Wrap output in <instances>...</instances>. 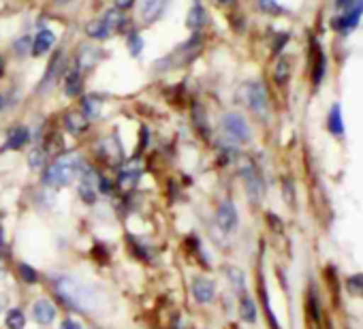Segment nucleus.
<instances>
[{"label": "nucleus", "instance_id": "15", "mask_svg": "<svg viewBox=\"0 0 363 329\" xmlns=\"http://www.w3.org/2000/svg\"><path fill=\"white\" fill-rule=\"evenodd\" d=\"M101 60V50H96L94 45H84L77 54V67L82 71H90L96 67V62Z\"/></svg>", "mask_w": 363, "mask_h": 329}, {"label": "nucleus", "instance_id": "21", "mask_svg": "<svg viewBox=\"0 0 363 329\" xmlns=\"http://www.w3.org/2000/svg\"><path fill=\"white\" fill-rule=\"evenodd\" d=\"M225 274H227V278L231 280V286L235 289V293L242 297V295H246V276H244V272L240 269V267H235V265H227L225 267Z\"/></svg>", "mask_w": 363, "mask_h": 329}, {"label": "nucleus", "instance_id": "36", "mask_svg": "<svg viewBox=\"0 0 363 329\" xmlns=\"http://www.w3.org/2000/svg\"><path fill=\"white\" fill-rule=\"evenodd\" d=\"M5 306H7V297L0 293V314H3V310H5Z\"/></svg>", "mask_w": 363, "mask_h": 329}, {"label": "nucleus", "instance_id": "18", "mask_svg": "<svg viewBox=\"0 0 363 329\" xmlns=\"http://www.w3.org/2000/svg\"><path fill=\"white\" fill-rule=\"evenodd\" d=\"M257 316H259V310H257V303L250 295H242L240 297V318L244 323H257Z\"/></svg>", "mask_w": 363, "mask_h": 329}, {"label": "nucleus", "instance_id": "9", "mask_svg": "<svg viewBox=\"0 0 363 329\" xmlns=\"http://www.w3.org/2000/svg\"><path fill=\"white\" fill-rule=\"evenodd\" d=\"M99 156H101V160H105L109 164V167H118V164H122L124 150H122V143L118 141L116 135H109L99 143Z\"/></svg>", "mask_w": 363, "mask_h": 329}, {"label": "nucleus", "instance_id": "28", "mask_svg": "<svg viewBox=\"0 0 363 329\" xmlns=\"http://www.w3.org/2000/svg\"><path fill=\"white\" fill-rule=\"evenodd\" d=\"M82 105H84V116H86L88 120H90V118H94V116L99 113V109H101V101H99L94 94L86 96Z\"/></svg>", "mask_w": 363, "mask_h": 329}, {"label": "nucleus", "instance_id": "16", "mask_svg": "<svg viewBox=\"0 0 363 329\" xmlns=\"http://www.w3.org/2000/svg\"><path fill=\"white\" fill-rule=\"evenodd\" d=\"M88 124H90V120H88L82 111H69V113L65 116V126H67V130L73 133V135H82V133L88 128Z\"/></svg>", "mask_w": 363, "mask_h": 329}, {"label": "nucleus", "instance_id": "8", "mask_svg": "<svg viewBox=\"0 0 363 329\" xmlns=\"http://www.w3.org/2000/svg\"><path fill=\"white\" fill-rule=\"evenodd\" d=\"M223 128L233 141H240V143H248L250 137H252L250 126H248V122H246V118L242 113H227L223 118Z\"/></svg>", "mask_w": 363, "mask_h": 329}, {"label": "nucleus", "instance_id": "11", "mask_svg": "<svg viewBox=\"0 0 363 329\" xmlns=\"http://www.w3.org/2000/svg\"><path fill=\"white\" fill-rule=\"evenodd\" d=\"M139 178H141V167H139V164L126 162V164H122V169L118 174V189L120 191H133L137 186Z\"/></svg>", "mask_w": 363, "mask_h": 329}, {"label": "nucleus", "instance_id": "20", "mask_svg": "<svg viewBox=\"0 0 363 329\" xmlns=\"http://www.w3.org/2000/svg\"><path fill=\"white\" fill-rule=\"evenodd\" d=\"M82 92H84V79L79 71H71L65 79V94L69 99H75V96H82Z\"/></svg>", "mask_w": 363, "mask_h": 329}, {"label": "nucleus", "instance_id": "6", "mask_svg": "<svg viewBox=\"0 0 363 329\" xmlns=\"http://www.w3.org/2000/svg\"><path fill=\"white\" fill-rule=\"evenodd\" d=\"M191 295H193L195 303L210 306V303H214V299L218 295V286H216V282L212 278L199 274V276L191 278Z\"/></svg>", "mask_w": 363, "mask_h": 329}, {"label": "nucleus", "instance_id": "30", "mask_svg": "<svg viewBox=\"0 0 363 329\" xmlns=\"http://www.w3.org/2000/svg\"><path fill=\"white\" fill-rule=\"evenodd\" d=\"M43 162H45V152H43V147H37V150L30 154V169L43 167Z\"/></svg>", "mask_w": 363, "mask_h": 329}, {"label": "nucleus", "instance_id": "25", "mask_svg": "<svg viewBox=\"0 0 363 329\" xmlns=\"http://www.w3.org/2000/svg\"><path fill=\"white\" fill-rule=\"evenodd\" d=\"M86 35H88L90 39L103 41V39H107V37L111 35V30H109V26H107L103 20H94V22H90V24H86Z\"/></svg>", "mask_w": 363, "mask_h": 329}, {"label": "nucleus", "instance_id": "39", "mask_svg": "<svg viewBox=\"0 0 363 329\" xmlns=\"http://www.w3.org/2000/svg\"><path fill=\"white\" fill-rule=\"evenodd\" d=\"M3 105H5V99H3V94H0V109H3Z\"/></svg>", "mask_w": 363, "mask_h": 329}, {"label": "nucleus", "instance_id": "22", "mask_svg": "<svg viewBox=\"0 0 363 329\" xmlns=\"http://www.w3.org/2000/svg\"><path fill=\"white\" fill-rule=\"evenodd\" d=\"M16 269H18V276H20V280H22L26 286H35V284H39L41 276H39L37 267H33L30 263H24V261H20Z\"/></svg>", "mask_w": 363, "mask_h": 329}, {"label": "nucleus", "instance_id": "13", "mask_svg": "<svg viewBox=\"0 0 363 329\" xmlns=\"http://www.w3.org/2000/svg\"><path fill=\"white\" fill-rule=\"evenodd\" d=\"M164 13V0H143L141 5V20L145 24H154Z\"/></svg>", "mask_w": 363, "mask_h": 329}, {"label": "nucleus", "instance_id": "1", "mask_svg": "<svg viewBox=\"0 0 363 329\" xmlns=\"http://www.w3.org/2000/svg\"><path fill=\"white\" fill-rule=\"evenodd\" d=\"M52 293H54V299L73 310V312H92L96 308V291L94 286L73 278V276H67V274H56L52 276Z\"/></svg>", "mask_w": 363, "mask_h": 329}, {"label": "nucleus", "instance_id": "34", "mask_svg": "<svg viewBox=\"0 0 363 329\" xmlns=\"http://www.w3.org/2000/svg\"><path fill=\"white\" fill-rule=\"evenodd\" d=\"M60 329H84V325H82L77 318H73V316H67V318L60 323Z\"/></svg>", "mask_w": 363, "mask_h": 329}, {"label": "nucleus", "instance_id": "38", "mask_svg": "<svg viewBox=\"0 0 363 329\" xmlns=\"http://www.w3.org/2000/svg\"><path fill=\"white\" fill-rule=\"evenodd\" d=\"M54 3H56V5H69L71 0H54Z\"/></svg>", "mask_w": 363, "mask_h": 329}, {"label": "nucleus", "instance_id": "5", "mask_svg": "<svg viewBox=\"0 0 363 329\" xmlns=\"http://www.w3.org/2000/svg\"><path fill=\"white\" fill-rule=\"evenodd\" d=\"M242 101L257 113V116H267V90L259 82H248L240 90Z\"/></svg>", "mask_w": 363, "mask_h": 329}, {"label": "nucleus", "instance_id": "26", "mask_svg": "<svg viewBox=\"0 0 363 329\" xmlns=\"http://www.w3.org/2000/svg\"><path fill=\"white\" fill-rule=\"evenodd\" d=\"M126 242H128L130 252H133L139 261H143V263H150V261H152V252H150L147 246H143L135 235H126Z\"/></svg>", "mask_w": 363, "mask_h": 329}, {"label": "nucleus", "instance_id": "14", "mask_svg": "<svg viewBox=\"0 0 363 329\" xmlns=\"http://www.w3.org/2000/svg\"><path fill=\"white\" fill-rule=\"evenodd\" d=\"M30 141V130L26 126H16L7 133V141L3 150H22Z\"/></svg>", "mask_w": 363, "mask_h": 329}, {"label": "nucleus", "instance_id": "32", "mask_svg": "<svg viewBox=\"0 0 363 329\" xmlns=\"http://www.w3.org/2000/svg\"><path fill=\"white\" fill-rule=\"evenodd\" d=\"M30 45H33V41L28 39V37H22L20 41H16V52L18 54H30Z\"/></svg>", "mask_w": 363, "mask_h": 329}, {"label": "nucleus", "instance_id": "24", "mask_svg": "<svg viewBox=\"0 0 363 329\" xmlns=\"http://www.w3.org/2000/svg\"><path fill=\"white\" fill-rule=\"evenodd\" d=\"M107 26H109V30H118V33H122V30H126L124 26H126V16H124V11H118V9H109L103 18H101Z\"/></svg>", "mask_w": 363, "mask_h": 329}, {"label": "nucleus", "instance_id": "2", "mask_svg": "<svg viewBox=\"0 0 363 329\" xmlns=\"http://www.w3.org/2000/svg\"><path fill=\"white\" fill-rule=\"evenodd\" d=\"M84 158L75 152H67L58 158H54V162H50L45 172H43V184L50 189H65L71 186L75 180H79L82 169H84Z\"/></svg>", "mask_w": 363, "mask_h": 329}, {"label": "nucleus", "instance_id": "35", "mask_svg": "<svg viewBox=\"0 0 363 329\" xmlns=\"http://www.w3.org/2000/svg\"><path fill=\"white\" fill-rule=\"evenodd\" d=\"M113 3H116V9L118 11H128V9H133L135 0H113Z\"/></svg>", "mask_w": 363, "mask_h": 329}, {"label": "nucleus", "instance_id": "29", "mask_svg": "<svg viewBox=\"0 0 363 329\" xmlns=\"http://www.w3.org/2000/svg\"><path fill=\"white\" fill-rule=\"evenodd\" d=\"M128 50H130V56H139L143 52V39L139 37V33H130V37H128Z\"/></svg>", "mask_w": 363, "mask_h": 329}, {"label": "nucleus", "instance_id": "4", "mask_svg": "<svg viewBox=\"0 0 363 329\" xmlns=\"http://www.w3.org/2000/svg\"><path fill=\"white\" fill-rule=\"evenodd\" d=\"M58 314H60V308L50 297H39L30 303V318L39 327H52L58 320Z\"/></svg>", "mask_w": 363, "mask_h": 329}, {"label": "nucleus", "instance_id": "10", "mask_svg": "<svg viewBox=\"0 0 363 329\" xmlns=\"http://www.w3.org/2000/svg\"><path fill=\"white\" fill-rule=\"evenodd\" d=\"M216 225L223 233H233L240 225V216H238V208L231 199H225L218 210H216Z\"/></svg>", "mask_w": 363, "mask_h": 329}, {"label": "nucleus", "instance_id": "12", "mask_svg": "<svg viewBox=\"0 0 363 329\" xmlns=\"http://www.w3.org/2000/svg\"><path fill=\"white\" fill-rule=\"evenodd\" d=\"M56 43V35L52 30H41L35 39H33V45H30V54L33 56H45Z\"/></svg>", "mask_w": 363, "mask_h": 329}, {"label": "nucleus", "instance_id": "31", "mask_svg": "<svg viewBox=\"0 0 363 329\" xmlns=\"http://www.w3.org/2000/svg\"><path fill=\"white\" fill-rule=\"evenodd\" d=\"M259 3H261V9L265 13H274V16H280L282 13V7L276 3V0H259Z\"/></svg>", "mask_w": 363, "mask_h": 329}, {"label": "nucleus", "instance_id": "3", "mask_svg": "<svg viewBox=\"0 0 363 329\" xmlns=\"http://www.w3.org/2000/svg\"><path fill=\"white\" fill-rule=\"evenodd\" d=\"M337 18H333V28L337 33H350L363 16V0H337Z\"/></svg>", "mask_w": 363, "mask_h": 329}, {"label": "nucleus", "instance_id": "23", "mask_svg": "<svg viewBox=\"0 0 363 329\" xmlns=\"http://www.w3.org/2000/svg\"><path fill=\"white\" fill-rule=\"evenodd\" d=\"M186 242H189V248H191L189 252H191V255H193V257H195V259H197V261L203 265V269H210V257H208V252L203 250V244H201V240H199L197 235H191Z\"/></svg>", "mask_w": 363, "mask_h": 329}, {"label": "nucleus", "instance_id": "40", "mask_svg": "<svg viewBox=\"0 0 363 329\" xmlns=\"http://www.w3.org/2000/svg\"><path fill=\"white\" fill-rule=\"evenodd\" d=\"M220 3H231V0H220Z\"/></svg>", "mask_w": 363, "mask_h": 329}, {"label": "nucleus", "instance_id": "17", "mask_svg": "<svg viewBox=\"0 0 363 329\" xmlns=\"http://www.w3.org/2000/svg\"><path fill=\"white\" fill-rule=\"evenodd\" d=\"M206 22H208V13H206V9L197 3V5H193L191 7V11H189V16H186V26H189V30H193V33H199L203 26H206Z\"/></svg>", "mask_w": 363, "mask_h": 329}, {"label": "nucleus", "instance_id": "37", "mask_svg": "<svg viewBox=\"0 0 363 329\" xmlns=\"http://www.w3.org/2000/svg\"><path fill=\"white\" fill-rule=\"evenodd\" d=\"M3 73H5V62H3V58H0V77H3Z\"/></svg>", "mask_w": 363, "mask_h": 329}, {"label": "nucleus", "instance_id": "27", "mask_svg": "<svg viewBox=\"0 0 363 329\" xmlns=\"http://www.w3.org/2000/svg\"><path fill=\"white\" fill-rule=\"evenodd\" d=\"M329 130H331L333 135H342V133H344V122H342L340 105H333L331 111H329Z\"/></svg>", "mask_w": 363, "mask_h": 329}, {"label": "nucleus", "instance_id": "7", "mask_svg": "<svg viewBox=\"0 0 363 329\" xmlns=\"http://www.w3.org/2000/svg\"><path fill=\"white\" fill-rule=\"evenodd\" d=\"M240 174H242V178L246 180V193H248V197H250L255 203H259L261 197H263V182H261V176H259V172H257V167H255V162H252L250 158H244V160L240 162Z\"/></svg>", "mask_w": 363, "mask_h": 329}, {"label": "nucleus", "instance_id": "19", "mask_svg": "<svg viewBox=\"0 0 363 329\" xmlns=\"http://www.w3.org/2000/svg\"><path fill=\"white\" fill-rule=\"evenodd\" d=\"M28 316L22 308H9L5 312V327L7 329H26Z\"/></svg>", "mask_w": 363, "mask_h": 329}, {"label": "nucleus", "instance_id": "33", "mask_svg": "<svg viewBox=\"0 0 363 329\" xmlns=\"http://www.w3.org/2000/svg\"><path fill=\"white\" fill-rule=\"evenodd\" d=\"M286 77H289V62L286 60H280L278 71H276V79L282 84V82H286Z\"/></svg>", "mask_w": 363, "mask_h": 329}]
</instances>
